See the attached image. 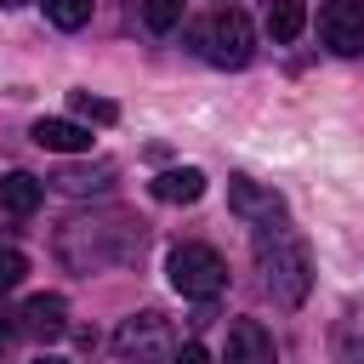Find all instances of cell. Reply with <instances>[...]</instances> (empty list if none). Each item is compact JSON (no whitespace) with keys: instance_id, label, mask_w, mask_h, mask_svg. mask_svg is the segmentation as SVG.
I'll return each instance as SVG.
<instances>
[{"instance_id":"8992f818","label":"cell","mask_w":364,"mask_h":364,"mask_svg":"<svg viewBox=\"0 0 364 364\" xmlns=\"http://www.w3.org/2000/svg\"><path fill=\"white\" fill-rule=\"evenodd\" d=\"M228 210L245 216V222H279L284 216V199L273 188H262L256 176H228Z\"/></svg>"},{"instance_id":"9a60e30c","label":"cell","mask_w":364,"mask_h":364,"mask_svg":"<svg viewBox=\"0 0 364 364\" xmlns=\"http://www.w3.org/2000/svg\"><path fill=\"white\" fill-rule=\"evenodd\" d=\"M40 6L57 28H85L91 23V0H40Z\"/></svg>"},{"instance_id":"7a4b0ae2","label":"cell","mask_w":364,"mask_h":364,"mask_svg":"<svg viewBox=\"0 0 364 364\" xmlns=\"http://www.w3.org/2000/svg\"><path fill=\"white\" fill-rule=\"evenodd\" d=\"M165 279H171V290H182V296H193V301H210V296L228 284V262H222L210 245H176V250L165 256Z\"/></svg>"},{"instance_id":"5b68a950","label":"cell","mask_w":364,"mask_h":364,"mask_svg":"<svg viewBox=\"0 0 364 364\" xmlns=\"http://www.w3.org/2000/svg\"><path fill=\"white\" fill-rule=\"evenodd\" d=\"M318 34L336 57H358L364 51V0H330L318 11Z\"/></svg>"},{"instance_id":"2e32d148","label":"cell","mask_w":364,"mask_h":364,"mask_svg":"<svg viewBox=\"0 0 364 364\" xmlns=\"http://www.w3.org/2000/svg\"><path fill=\"white\" fill-rule=\"evenodd\" d=\"M182 6H188V0H142V23H148L154 34H165V28L182 23Z\"/></svg>"},{"instance_id":"4fadbf2b","label":"cell","mask_w":364,"mask_h":364,"mask_svg":"<svg viewBox=\"0 0 364 364\" xmlns=\"http://www.w3.org/2000/svg\"><path fill=\"white\" fill-rule=\"evenodd\" d=\"M68 108H74V119H85V125H114V119H119V108H114L108 97H91V91H74Z\"/></svg>"},{"instance_id":"9c48e42d","label":"cell","mask_w":364,"mask_h":364,"mask_svg":"<svg viewBox=\"0 0 364 364\" xmlns=\"http://www.w3.org/2000/svg\"><path fill=\"white\" fill-rule=\"evenodd\" d=\"M273 358V336L256 318H233L228 330V364H267Z\"/></svg>"},{"instance_id":"6da1fadb","label":"cell","mask_w":364,"mask_h":364,"mask_svg":"<svg viewBox=\"0 0 364 364\" xmlns=\"http://www.w3.org/2000/svg\"><path fill=\"white\" fill-rule=\"evenodd\" d=\"M256 262H262V279H267V290H273V301H284V307H301L307 301V290H313V262H307V250L296 245V239H284V233H262L256 239Z\"/></svg>"},{"instance_id":"277c9868","label":"cell","mask_w":364,"mask_h":364,"mask_svg":"<svg viewBox=\"0 0 364 364\" xmlns=\"http://www.w3.org/2000/svg\"><path fill=\"white\" fill-rule=\"evenodd\" d=\"M114 353H136V358H165L171 353V324L148 307V313H131V318H119V330H114Z\"/></svg>"},{"instance_id":"ac0fdd59","label":"cell","mask_w":364,"mask_h":364,"mask_svg":"<svg viewBox=\"0 0 364 364\" xmlns=\"http://www.w3.org/2000/svg\"><path fill=\"white\" fill-rule=\"evenodd\" d=\"M176 353H182L188 364H205V358H210V347H199V341H188V347H176Z\"/></svg>"},{"instance_id":"ba28073f","label":"cell","mask_w":364,"mask_h":364,"mask_svg":"<svg viewBox=\"0 0 364 364\" xmlns=\"http://www.w3.org/2000/svg\"><path fill=\"white\" fill-rule=\"evenodd\" d=\"M46 154H85L91 148V125L85 119H34V131H28Z\"/></svg>"},{"instance_id":"ffe728a7","label":"cell","mask_w":364,"mask_h":364,"mask_svg":"<svg viewBox=\"0 0 364 364\" xmlns=\"http://www.w3.org/2000/svg\"><path fill=\"white\" fill-rule=\"evenodd\" d=\"M0 6H23V0H0Z\"/></svg>"},{"instance_id":"5bb4252c","label":"cell","mask_w":364,"mask_h":364,"mask_svg":"<svg viewBox=\"0 0 364 364\" xmlns=\"http://www.w3.org/2000/svg\"><path fill=\"white\" fill-rule=\"evenodd\" d=\"M108 176H114V165H91V171H57L51 182L63 193H85V188H108Z\"/></svg>"},{"instance_id":"52a82bcc","label":"cell","mask_w":364,"mask_h":364,"mask_svg":"<svg viewBox=\"0 0 364 364\" xmlns=\"http://www.w3.org/2000/svg\"><path fill=\"white\" fill-rule=\"evenodd\" d=\"M17 318H23V330H28L34 341H63V336H68V301H63L57 290H40V296H28Z\"/></svg>"},{"instance_id":"d6986e66","label":"cell","mask_w":364,"mask_h":364,"mask_svg":"<svg viewBox=\"0 0 364 364\" xmlns=\"http://www.w3.org/2000/svg\"><path fill=\"white\" fill-rule=\"evenodd\" d=\"M11 347V324H6V313H0V353Z\"/></svg>"},{"instance_id":"7c38bea8","label":"cell","mask_w":364,"mask_h":364,"mask_svg":"<svg viewBox=\"0 0 364 364\" xmlns=\"http://www.w3.org/2000/svg\"><path fill=\"white\" fill-rule=\"evenodd\" d=\"M301 28H307V6H301V0H273V6H267V34H273L279 46H290Z\"/></svg>"},{"instance_id":"e0dca14e","label":"cell","mask_w":364,"mask_h":364,"mask_svg":"<svg viewBox=\"0 0 364 364\" xmlns=\"http://www.w3.org/2000/svg\"><path fill=\"white\" fill-rule=\"evenodd\" d=\"M28 279V256L17 245H0V290H17Z\"/></svg>"},{"instance_id":"3957f363","label":"cell","mask_w":364,"mask_h":364,"mask_svg":"<svg viewBox=\"0 0 364 364\" xmlns=\"http://www.w3.org/2000/svg\"><path fill=\"white\" fill-rule=\"evenodd\" d=\"M193 46L216 63V68H245L256 57V34H250V17L245 11H216L210 23L193 28Z\"/></svg>"},{"instance_id":"8fae6325","label":"cell","mask_w":364,"mask_h":364,"mask_svg":"<svg viewBox=\"0 0 364 364\" xmlns=\"http://www.w3.org/2000/svg\"><path fill=\"white\" fill-rule=\"evenodd\" d=\"M148 188H154V199H165V205H193V199L205 193V171L176 165V171H159Z\"/></svg>"},{"instance_id":"30bf717a","label":"cell","mask_w":364,"mask_h":364,"mask_svg":"<svg viewBox=\"0 0 364 364\" xmlns=\"http://www.w3.org/2000/svg\"><path fill=\"white\" fill-rule=\"evenodd\" d=\"M40 199H46L40 176H28V171H6V176H0V210H6V216H34Z\"/></svg>"}]
</instances>
